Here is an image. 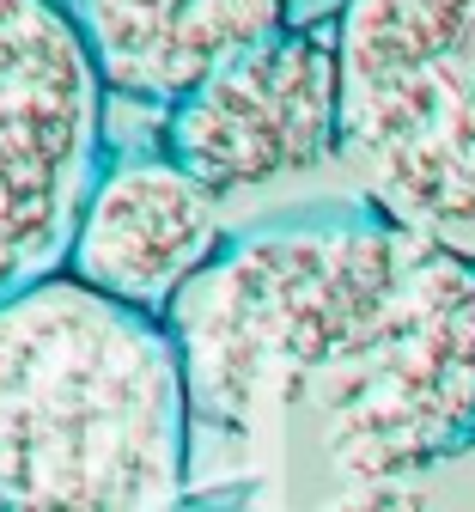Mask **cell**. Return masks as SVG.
<instances>
[{"label":"cell","mask_w":475,"mask_h":512,"mask_svg":"<svg viewBox=\"0 0 475 512\" xmlns=\"http://www.w3.org/2000/svg\"><path fill=\"white\" fill-rule=\"evenodd\" d=\"M165 330L189 512H427L475 445V263L378 208L232 238Z\"/></svg>","instance_id":"cell-1"},{"label":"cell","mask_w":475,"mask_h":512,"mask_svg":"<svg viewBox=\"0 0 475 512\" xmlns=\"http://www.w3.org/2000/svg\"><path fill=\"white\" fill-rule=\"evenodd\" d=\"M342 7H348V0H293V19L299 25H323V19H335Z\"/></svg>","instance_id":"cell-8"},{"label":"cell","mask_w":475,"mask_h":512,"mask_svg":"<svg viewBox=\"0 0 475 512\" xmlns=\"http://www.w3.org/2000/svg\"><path fill=\"white\" fill-rule=\"evenodd\" d=\"M171 159L214 196L262 189L342 159V49L335 19L287 25L226 61L165 122Z\"/></svg>","instance_id":"cell-5"},{"label":"cell","mask_w":475,"mask_h":512,"mask_svg":"<svg viewBox=\"0 0 475 512\" xmlns=\"http://www.w3.org/2000/svg\"><path fill=\"white\" fill-rule=\"evenodd\" d=\"M104 98L183 104L226 61L262 49L293 19V0H61Z\"/></svg>","instance_id":"cell-7"},{"label":"cell","mask_w":475,"mask_h":512,"mask_svg":"<svg viewBox=\"0 0 475 512\" xmlns=\"http://www.w3.org/2000/svg\"><path fill=\"white\" fill-rule=\"evenodd\" d=\"M104 177V80L61 0H0V305L67 275Z\"/></svg>","instance_id":"cell-4"},{"label":"cell","mask_w":475,"mask_h":512,"mask_svg":"<svg viewBox=\"0 0 475 512\" xmlns=\"http://www.w3.org/2000/svg\"><path fill=\"white\" fill-rule=\"evenodd\" d=\"M220 250L226 238L214 189H201L177 159H122L98 177L80 214L67 275L159 317Z\"/></svg>","instance_id":"cell-6"},{"label":"cell","mask_w":475,"mask_h":512,"mask_svg":"<svg viewBox=\"0 0 475 512\" xmlns=\"http://www.w3.org/2000/svg\"><path fill=\"white\" fill-rule=\"evenodd\" d=\"M335 49L366 202L475 263V0H348Z\"/></svg>","instance_id":"cell-3"},{"label":"cell","mask_w":475,"mask_h":512,"mask_svg":"<svg viewBox=\"0 0 475 512\" xmlns=\"http://www.w3.org/2000/svg\"><path fill=\"white\" fill-rule=\"evenodd\" d=\"M0 512H189V397L159 317L74 275L0 305Z\"/></svg>","instance_id":"cell-2"}]
</instances>
